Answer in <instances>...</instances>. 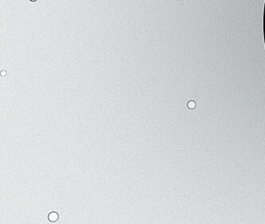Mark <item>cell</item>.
I'll return each instance as SVG.
<instances>
[{"label":"cell","mask_w":265,"mask_h":224,"mask_svg":"<svg viewBox=\"0 0 265 224\" xmlns=\"http://www.w3.org/2000/svg\"><path fill=\"white\" fill-rule=\"evenodd\" d=\"M59 219V214H57L56 212H50V214H48V220L51 223H55L57 222Z\"/></svg>","instance_id":"1"},{"label":"cell","mask_w":265,"mask_h":224,"mask_svg":"<svg viewBox=\"0 0 265 224\" xmlns=\"http://www.w3.org/2000/svg\"><path fill=\"white\" fill-rule=\"evenodd\" d=\"M187 106H188L189 109H193L196 106V103L193 101H189L188 104H187Z\"/></svg>","instance_id":"2"},{"label":"cell","mask_w":265,"mask_h":224,"mask_svg":"<svg viewBox=\"0 0 265 224\" xmlns=\"http://www.w3.org/2000/svg\"><path fill=\"white\" fill-rule=\"evenodd\" d=\"M1 74H2V76H3V77H4V76H6V74H7V73H6V71H4V70H3V71H2V72H1Z\"/></svg>","instance_id":"3"},{"label":"cell","mask_w":265,"mask_h":224,"mask_svg":"<svg viewBox=\"0 0 265 224\" xmlns=\"http://www.w3.org/2000/svg\"><path fill=\"white\" fill-rule=\"evenodd\" d=\"M30 2H36V1H37V0H30Z\"/></svg>","instance_id":"4"}]
</instances>
